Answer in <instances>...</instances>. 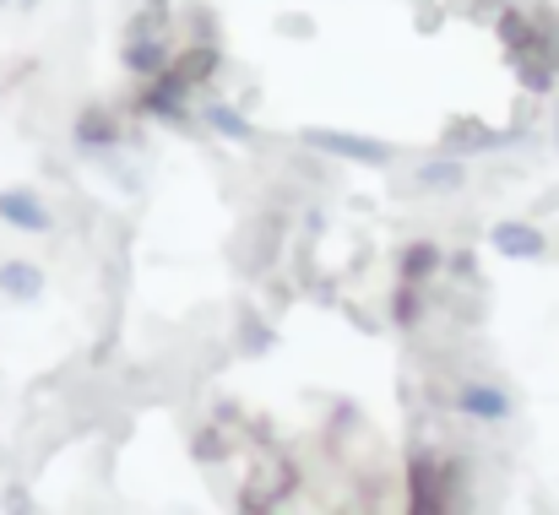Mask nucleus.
Listing matches in <instances>:
<instances>
[{"mask_svg": "<svg viewBox=\"0 0 559 515\" xmlns=\"http://www.w3.org/2000/svg\"><path fill=\"white\" fill-rule=\"evenodd\" d=\"M418 315H424L418 283H402V288H396V299H391V321H396V326H418Z\"/></svg>", "mask_w": 559, "mask_h": 515, "instance_id": "nucleus-14", "label": "nucleus"}, {"mask_svg": "<svg viewBox=\"0 0 559 515\" xmlns=\"http://www.w3.org/2000/svg\"><path fill=\"white\" fill-rule=\"evenodd\" d=\"M489 244L506 255V261H544L549 239L533 228V223H495L489 228Z\"/></svg>", "mask_w": 559, "mask_h": 515, "instance_id": "nucleus-6", "label": "nucleus"}, {"mask_svg": "<svg viewBox=\"0 0 559 515\" xmlns=\"http://www.w3.org/2000/svg\"><path fill=\"white\" fill-rule=\"evenodd\" d=\"M305 147L326 153V158H343V164H365V169H391L396 164V147L380 142V136H359V131H332V125H305L299 131Z\"/></svg>", "mask_w": 559, "mask_h": 515, "instance_id": "nucleus-1", "label": "nucleus"}, {"mask_svg": "<svg viewBox=\"0 0 559 515\" xmlns=\"http://www.w3.org/2000/svg\"><path fill=\"white\" fill-rule=\"evenodd\" d=\"M186 98H190V82L169 65L164 76H147L142 98H136V115L147 120H169V125H186Z\"/></svg>", "mask_w": 559, "mask_h": 515, "instance_id": "nucleus-3", "label": "nucleus"}, {"mask_svg": "<svg viewBox=\"0 0 559 515\" xmlns=\"http://www.w3.org/2000/svg\"><path fill=\"white\" fill-rule=\"evenodd\" d=\"M201 120H206L217 136H228L234 147H255V142H261V131H255V125H250V120H245L234 104H206V109H201Z\"/></svg>", "mask_w": 559, "mask_h": 515, "instance_id": "nucleus-11", "label": "nucleus"}, {"mask_svg": "<svg viewBox=\"0 0 559 515\" xmlns=\"http://www.w3.org/2000/svg\"><path fill=\"white\" fill-rule=\"evenodd\" d=\"M0 223H5L11 233H49V228H55V212L38 201V190L5 184V190H0Z\"/></svg>", "mask_w": 559, "mask_h": 515, "instance_id": "nucleus-4", "label": "nucleus"}, {"mask_svg": "<svg viewBox=\"0 0 559 515\" xmlns=\"http://www.w3.org/2000/svg\"><path fill=\"white\" fill-rule=\"evenodd\" d=\"M71 142H76L82 153H109V147H120V142H126L120 115L104 109V104H87V109L76 115V125H71Z\"/></svg>", "mask_w": 559, "mask_h": 515, "instance_id": "nucleus-5", "label": "nucleus"}, {"mask_svg": "<svg viewBox=\"0 0 559 515\" xmlns=\"http://www.w3.org/2000/svg\"><path fill=\"white\" fill-rule=\"evenodd\" d=\"M33 5H38V0H22V11H33Z\"/></svg>", "mask_w": 559, "mask_h": 515, "instance_id": "nucleus-17", "label": "nucleus"}, {"mask_svg": "<svg viewBox=\"0 0 559 515\" xmlns=\"http://www.w3.org/2000/svg\"><path fill=\"white\" fill-rule=\"evenodd\" d=\"M462 184H467L462 158H429V164L413 169V190H418V195H451V190H462Z\"/></svg>", "mask_w": 559, "mask_h": 515, "instance_id": "nucleus-9", "label": "nucleus"}, {"mask_svg": "<svg viewBox=\"0 0 559 515\" xmlns=\"http://www.w3.org/2000/svg\"><path fill=\"white\" fill-rule=\"evenodd\" d=\"M5 5H11V0H0V11H5Z\"/></svg>", "mask_w": 559, "mask_h": 515, "instance_id": "nucleus-18", "label": "nucleus"}, {"mask_svg": "<svg viewBox=\"0 0 559 515\" xmlns=\"http://www.w3.org/2000/svg\"><path fill=\"white\" fill-rule=\"evenodd\" d=\"M195 462H201V467L223 462V434H217V429H201V434H195Z\"/></svg>", "mask_w": 559, "mask_h": 515, "instance_id": "nucleus-16", "label": "nucleus"}, {"mask_svg": "<svg viewBox=\"0 0 559 515\" xmlns=\"http://www.w3.org/2000/svg\"><path fill=\"white\" fill-rule=\"evenodd\" d=\"M500 136L495 131H484V125H473V120H456L451 131H445V147L451 153H489Z\"/></svg>", "mask_w": 559, "mask_h": 515, "instance_id": "nucleus-13", "label": "nucleus"}, {"mask_svg": "<svg viewBox=\"0 0 559 515\" xmlns=\"http://www.w3.org/2000/svg\"><path fill=\"white\" fill-rule=\"evenodd\" d=\"M440 266H445V250H440L435 239H413V244H402V255H396V277H402V283H418V288H424Z\"/></svg>", "mask_w": 559, "mask_h": 515, "instance_id": "nucleus-7", "label": "nucleus"}, {"mask_svg": "<svg viewBox=\"0 0 559 515\" xmlns=\"http://www.w3.org/2000/svg\"><path fill=\"white\" fill-rule=\"evenodd\" d=\"M407 483H413V511H440L445 505V478H435V462L424 451L407 462Z\"/></svg>", "mask_w": 559, "mask_h": 515, "instance_id": "nucleus-10", "label": "nucleus"}, {"mask_svg": "<svg viewBox=\"0 0 559 515\" xmlns=\"http://www.w3.org/2000/svg\"><path fill=\"white\" fill-rule=\"evenodd\" d=\"M175 60H180L175 71L186 76L190 87H195L201 76H212V71H217V49H186V55H175Z\"/></svg>", "mask_w": 559, "mask_h": 515, "instance_id": "nucleus-15", "label": "nucleus"}, {"mask_svg": "<svg viewBox=\"0 0 559 515\" xmlns=\"http://www.w3.org/2000/svg\"><path fill=\"white\" fill-rule=\"evenodd\" d=\"M451 407H456L462 418H473V423H511V418H516L511 391H506V385H489V380H462L456 396H451Z\"/></svg>", "mask_w": 559, "mask_h": 515, "instance_id": "nucleus-2", "label": "nucleus"}, {"mask_svg": "<svg viewBox=\"0 0 559 515\" xmlns=\"http://www.w3.org/2000/svg\"><path fill=\"white\" fill-rule=\"evenodd\" d=\"M0 294H5L11 304L44 299V266H38V261H0Z\"/></svg>", "mask_w": 559, "mask_h": 515, "instance_id": "nucleus-8", "label": "nucleus"}, {"mask_svg": "<svg viewBox=\"0 0 559 515\" xmlns=\"http://www.w3.org/2000/svg\"><path fill=\"white\" fill-rule=\"evenodd\" d=\"M126 71H136V76H164V71H169V49H164L158 38L126 44Z\"/></svg>", "mask_w": 559, "mask_h": 515, "instance_id": "nucleus-12", "label": "nucleus"}]
</instances>
